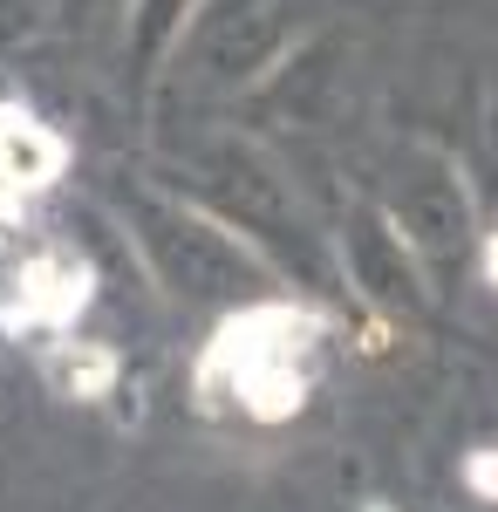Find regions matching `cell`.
<instances>
[{
  "mask_svg": "<svg viewBox=\"0 0 498 512\" xmlns=\"http://www.w3.org/2000/svg\"><path fill=\"white\" fill-rule=\"evenodd\" d=\"M328 321L294 301H253L212 328V342L192 369L205 410H246L260 424H287L314 390V349Z\"/></svg>",
  "mask_w": 498,
  "mask_h": 512,
  "instance_id": "1",
  "label": "cell"
},
{
  "mask_svg": "<svg viewBox=\"0 0 498 512\" xmlns=\"http://www.w3.org/2000/svg\"><path fill=\"white\" fill-rule=\"evenodd\" d=\"M69 171V137L0 96V233H14Z\"/></svg>",
  "mask_w": 498,
  "mask_h": 512,
  "instance_id": "2",
  "label": "cell"
},
{
  "mask_svg": "<svg viewBox=\"0 0 498 512\" xmlns=\"http://www.w3.org/2000/svg\"><path fill=\"white\" fill-rule=\"evenodd\" d=\"M89 294H96L89 260L48 246V253H35V260L14 274V294H7V308H0V328H7V335H69L82 321V308H89Z\"/></svg>",
  "mask_w": 498,
  "mask_h": 512,
  "instance_id": "3",
  "label": "cell"
},
{
  "mask_svg": "<svg viewBox=\"0 0 498 512\" xmlns=\"http://www.w3.org/2000/svg\"><path fill=\"white\" fill-rule=\"evenodd\" d=\"M55 383L76 396V403H103L116 390V349L103 342H55Z\"/></svg>",
  "mask_w": 498,
  "mask_h": 512,
  "instance_id": "4",
  "label": "cell"
},
{
  "mask_svg": "<svg viewBox=\"0 0 498 512\" xmlns=\"http://www.w3.org/2000/svg\"><path fill=\"white\" fill-rule=\"evenodd\" d=\"M464 492L485 499V506H498V444H478V451L464 458Z\"/></svg>",
  "mask_w": 498,
  "mask_h": 512,
  "instance_id": "5",
  "label": "cell"
},
{
  "mask_svg": "<svg viewBox=\"0 0 498 512\" xmlns=\"http://www.w3.org/2000/svg\"><path fill=\"white\" fill-rule=\"evenodd\" d=\"M485 280H492V287H498V233L485 239Z\"/></svg>",
  "mask_w": 498,
  "mask_h": 512,
  "instance_id": "6",
  "label": "cell"
}]
</instances>
